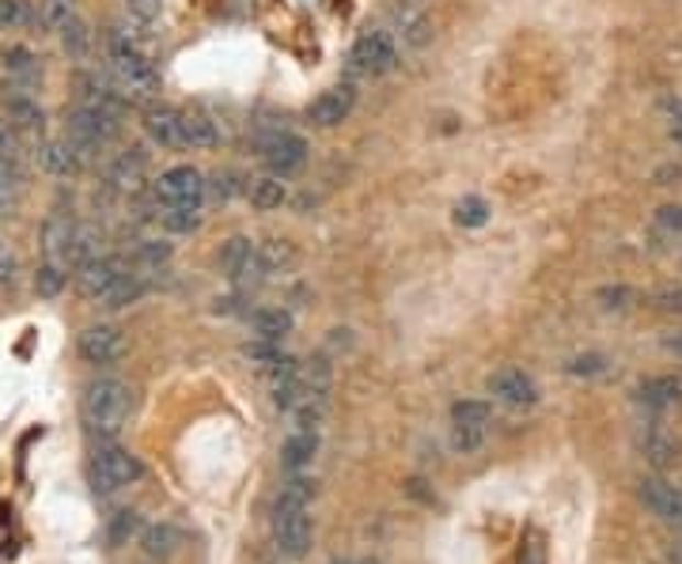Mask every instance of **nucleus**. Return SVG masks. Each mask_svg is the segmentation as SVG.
I'll use <instances>...</instances> for the list:
<instances>
[{"label":"nucleus","mask_w":682,"mask_h":564,"mask_svg":"<svg viewBox=\"0 0 682 564\" xmlns=\"http://www.w3.org/2000/svg\"><path fill=\"white\" fill-rule=\"evenodd\" d=\"M102 46H107V80L114 84L118 96L130 107L133 102H152V96L160 91V76L148 54L125 31H110Z\"/></svg>","instance_id":"1"},{"label":"nucleus","mask_w":682,"mask_h":564,"mask_svg":"<svg viewBox=\"0 0 682 564\" xmlns=\"http://www.w3.org/2000/svg\"><path fill=\"white\" fill-rule=\"evenodd\" d=\"M130 409H133V390L130 383L114 379V375H99L84 387V401H80V413L84 424L96 440H114L118 432L125 429L130 421Z\"/></svg>","instance_id":"2"},{"label":"nucleus","mask_w":682,"mask_h":564,"mask_svg":"<svg viewBox=\"0 0 682 564\" xmlns=\"http://www.w3.org/2000/svg\"><path fill=\"white\" fill-rule=\"evenodd\" d=\"M118 133H122V122H118V118H107V114H99V110L80 107V102L65 114V141L80 152L84 164L99 159L102 152L118 141Z\"/></svg>","instance_id":"3"},{"label":"nucleus","mask_w":682,"mask_h":564,"mask_svg":"<svg viewBox=\"0 0 682 564\" xmlns=\"http://www.w3.org/2000/svg\"><path fill=\"white\" fill-rule=\"evenodd\" d=\"M141 474H144L141 458L130 455L125 447H118L114 440H102L96 455H91V485H96V493H118L125 485H133Z\"/></svg>","instance_id":"4"},{"label":"nucleus","mask_w":682,"mask_h":564,"mask_svg":"<svg viewBox=\"0 0 682 564\" xmlns=\"http://www.w3.org/2000/svg\"><path fill=\"white\" fill-rule=\"evenodd\" d=\"M398 65V42L391 31H364L349 49V68L364 76H383Z\"/></svg>","instance_id":"5"},{"label":"nucleus","mask_w":682,"mask_h":564,"mask_svg":"<svg viewBox=\"0 0 682 564\" xmlns=\"http://www.w3.org/2000/svg\"><path fill=\"white\" fill-rule=\"evenodd\" d=\"M0 110H4L8 122L28 136L31 144L46 136V110H42L34 91H23V88H15V84H0Z\"/></svg>","instance_id":"6"},{"label":"nucleus","mask_w":682,"mask_h":564,"mask_svg":"<svg viewBox=\"0 0 682 564\" xmlns=\"http://www.w3.org/2000/svg\"><path fill=\"white\" fill-rule=\"evenodd\" d=\"M156 198L164 204H183V209H201L209 190H205V175L190 164L167 167L156 178Z\"/></svg>","instance_id":"7"},{"label":"nucleus","mask_w":682,"mask_h":564,"mask_svg":"<svg viewBox=\"0 0 682 564\" xmlns=\"http://www.w3.org/2000/svg\"><path fill=\"white\" fill-rule=\"evenodd\" d=\"M258 152H262V159L270 164L273 175H293V170H300L307 164V141L300 133H293V130H273L262 136V144H258Z\"/></svg>","instance_id":"8"},{"label":"nucleus","mask_w":682,"mask_h":564,"mask_svg":"<svg viewBox=\"0 0 682 564\" xmlns=\"http://www.w3.org/2000/svg\"><path fill=\"white\" fill-rule=\"evenodd\" d=\"M490 417L493 409L485 401H455V409H451V443H455V451L466 455V451L482 447Z\"/></svg>","instance_id":"9"},{"label":"nucleus","mask_w":682,"mask_h":564,"mask_svg":"<svg viewBox=\"0 0 682 564\" xmlns=\"http://www.w3.org/2000/svg\"><path fill=\"white\" fill-rule=\"evenodd\" d=\"M144 136L164 152L190 148V144H186V130H183V110L164 107V102H160V107L148 102V110H144Z\"/></svg>","instance_id":"10"},{"label":"nucleus","mask_w":682,"mask_h":564,"mask_svg":"<svg viewBox=\"0 0 682 564\" xmlns=\"http://www.w3.org/2000/svg\"><path fill=\"white\" fill-rule=\"evenodd\" d=\"M220 269H224V277L232 280V285H254V280L266 273L258 258V246L243 235L228 239V243L220 246Z\"/></svg>","instance_id":"11"},{"label":"nucleus","mask_w":682,"mask_h":564,"mask_svg":"<svg viewBox=\"0 0 682 564\" xmlns=\"http://www.w3.org/2000/svg\"><path fill=\"white\" fill-rule=\"evenodd\" d=\"M31 156H34V164L46 170V175H54V178H73V175H80V170L88 167L80 159V152H76L65 136H42V141H34Z\"/></svg>","instance_id":"12"},{"label":"nucleus","mask_w":682,"mask_h":564,"mask_svg":"<svg viewBox=\"0 0 682 564\" xmlns=\"http://www.w3.org/2000/svg\"><path fill=\"white\" fill-rule=\"evenodd\" d=\"M0 73H4V84H15L23 91H38L46 68H42V57L31 46H4L0 49Z\"/></svg>","instance_id":"13"},{"label":"nucleus","mask_w":682,"mask_h":564,"mask_svg":"<svg viewBox=\"0 0 682 564\" xmlns=\"http://www.w3.org/2000/svg\"><path fill=\"white\" fill-rule=\"evenodd\" d=\"M80 356L88 364H96V367H114L125 356L122 330L107 327V322H99V327H88V330L80 333Z\"/></svg>","instance_id":"14"},{"label":"nucleus","mask_w":682,"mask_h":564,"mask_svg":"<svg viewBox=\"0 0 682 564\" xmlns=\"http://www.w3.org/2000/svg\"><path fill=\"white\" fill-rule=\"evenodd\" d=\"M107 183L114 186L118 193H130V198H136V193L144 190V183H148V152L144 148L118 152V156L107 164Z\"/></svg>","instance_id":"15"},{"label":"nucleus","mask_w":682,"mask_h":564,"mask_svg":"<svg viewBox=\"0 0 682 564\" xmlns=\"http://www.w3.org/2000/svg\"><path fill=\"white\" fill-rule=\"evenodd\" d=\"M273 542H277L280 557L300 561L311 550V516L307 511H280L277 523H273Z\"/></svg>","instance_id":"16"},{"label":"nucleus","mask_w":682,"mask_h":564,"mask_svg":"<svg viewBox=\"0 0 682 564\" xmlns=\"http://www.w3.org/2000/svg\"><path fill=\"white\" fill-rule=\"evenodd\" d=\"M490 395L512 409H527L539 401V387H535L531 375L519 372V367H501V372L490 375Z\"/></svg>","instance_id":"17"},{"label":"nucleus","mask_w":682,"mask_h":564,"mask_svg":"<svg viewBox=\"0 0 682 564\" xmlns=\"http://www.w3.org/2000/svg\"><path fill=\"white\" fill-rule=\"evenodd\" d=\"M73 232H76V220L68 212L62 209L50 212L46 224H42V254H46V262L73 269Z\"/></svg>","instance_id":"18"},{"label":"nucleus","mask_w":682,"mask_h":564,"mask_svg":"<svg viewBox=\"0 0 682 564\" xmlns=\"http://www.w3.org/2000/svg\"><path fill=\"white\" fill-rule=\"evenodd\" d=\"M270 390L277 409H296V401L304 398V364L296 356H277L270 364Z\"/></svg>","instance_id":"19"},{"label":"nucleus","mask_w":682,"mask_h":564,"mask_svg":"<svg viewBox=\"0 0 682 564\" xmlns=\"http://www.w3.org/2000/svg\"><path fill=\"white\" fill-rule=\"evenodd\" d=\"M353 107H356V91L349 88V84H341V88L322 91V96L307 107V122L319 125V130H334V125H341L353 114Z\"/></svg>","instance_id":"20"},{"label":"nucleus","mask_w":682,"mask_h":564,"mask_svg":"<svg viewBox=\"0 0 682 564\" xmlns=\"http://www.w3.org/2000/svg\"><path fill=\"white\" fill-rule=\"evenodd\" d=\"M641 500L652 516L663 519V523L682 527V485H668V482H660V477H645Z\"/></svg>","instance_id":"21"},{"label":"nucleus","mask_w":682,"mask_h":564,"mask_svg":"<svg viewBox=\"0 0 682 564\" xmlns=\"http://www.w3.org/2000/svg\"><path fill=\"white\" fill-rule=\"evenodd\" d=\"M122 273H125L122 258H114V254H99V258H91L88 266L76 269V285H80V292L88 299H102V292H107Z\"/></svg>","instance_id":"22"},{"label":"nucleus","mask_w":682,"mask_h":564,"mask_svg":"<svg viewBox=\"0 0 682 564\" xmlns=\"http://www.w3.org/2000/svg\"><path fill=\"white\" fill-rule=\"evenodd\" d=\"M31 148H28V136L15 130L8 118H0V167L8 170V175L15 178V183H23L28 178V167H31Z\"/></svg>","instance_id":"23"},{"label":"nucleus","mask_w":682,"mask_h":564,"mask_svg":"<svg viewBox=\"0 0 682 564\" xmlns=\"http://www.w3.org/2000/svg\"><path fill=\"white\" fill-rule=\"evenodd\" d=\"M395 34L406 42L409 49H425L432 42V23L429 15L421 12V8L414 4H395Z\"/></svg>","instance_id":"24"},{"label":"nucleus","mask_w":682,"mask_h":564,"mask_svg":"<svg viewBox=\"0 0 682 564\" xmlns=\"http://www.w3.org/2000/svg\"><path fill=\"white\" fill-rule=\"evenodd\" d=\"M144 292H148V280H144V273L141 269H125L122 277H118L114 285L102 292L99 303L107 307V311H122V307L136 303V299H141Z\"/></svg>","instance_id":"25"},{"label":"nucleus","mask_w":682,"mask_h":564,"mask_svg":"<svg viewBox=\"0 0 682 564\" xmlns=\"http://www.w3.org/2000/svg\"><path fill=\"white\" fill-rule=\"evenodd\" d=\"M315 451H319V435H315V432L288 435L285 447H280V466H285L288 474H300L304 466H311Z\"/></svg>","instance_id":"26"},{"label":"nucleus","mask_w":682,"mask_h":564,"mask_svg":"<svg viewBox=\"0 0 682 564\" xmlns=\"http://www.w3.org/2000/svg\"><path fill=\"white\" fill-rule=\"evenodd\" d=\"M183 130H186V144L190 148H220V125L212 122L209 114H198V110H183Z\"/></svg>","instance_id":"27"},{"label":"nucleus","mask_w":682,"mask_h":564,"mask_svg":"<svg viewBox=\"0 0 682 564\" xmlns=\"http://www.w3.org/2000/svg\"><path fill=\"white\" fill-rule=\"evenodd\" d=\"M637 398H641L648 409H668V406H675V401L682 398V379H675V375H663V379H645L641 387H637Z\"/></svg>","instance_id":"28"},{"label":"nucleus","mask_w":682,"mask_h":564,"mask_svg":"<svg viewBox=\"0 0 682 564\" xmlns=\"http://www.w3.org/2000/svg\"><path fill=\"white\" fill-rule=\"evenodd\" d=\"M251 204L254 209H262V212H270V209H280V204L288 201V186H285V178L280 175H266V178H254L251 183Z\"/></svg>","instance_id":"29"},{"label":"nucleus","mask_w":682,"mask_h":564,"mask_svg":"<svg viewBox=\"0 0 682 564\" xmlns=\"http://www.w3.org/2000/svg\"><path fill=\"white\" fill-rule=\"evenodd\" d=\"M311 497H315V482H311V477L293 474L285 485H280V493H277V516H280V511H307Z\"/></svg>","instance_id":"30"},{"label":"nucleus","mask_w":682,"mask_h":564,"mask_svg":"<svg viewBox=\"0 0 682 564\" xmlns=\"http://www.w3.org/2000/svg\"><path fill=\"white\" fill-rule=\"evenodd\" d=\"M254 333L266 341H280L285 333H293V314L285 311V307H262V311H254Z\"/></svg>","instance_id":"31"},{"label":"nucleus","mask_w":682,"mask_h":564,"mask_svg":"<svg viewBox=\"0 0 682 564\" xmlns=\"http://www.w3.org/2000/svg\"><path fill=\"white\" fill-rule=\"evenodd\" d=\"M102 254V232L96 224H76L73 232V269L88 266L91 258H99Z\"/></svg>","instance_id":"32"},{"label":"nucleus","mask_w":682,"mask_h":564,"mask_svg":"<svg viewBox=\"0 0 682 564\" xmlns=\"http://www.w3.org/2000/svg\"><path fill=\"white\" fill-rule=\"evenodd\" d=\"M160 228L170 235H190L201 228V209H183V204H164L160 212Z\"/></svg>","instance_id":"33"},{"label":"nucleus","mask_w":682,"mask_h":564,"mask_svg":"<svg viewBox=\"0 0 682 564\" xmlns=\"http://www.w3.org/2000/svg\"><path fill=\"white\" fill-rule=\"evenodd\" d=\"M167 262H170V243H164V239H141V243L133 246V269L152 273V269L167 266Z\"/></svg>","instance_id":"34"},{"label":"nucleus","mask_w":682,"mask_h":564,"mask_svg":"<svg viewBox=\"0 0 682 564\" xmlns=\"http://www.w3.org/2000/svg\"><path fill=\"white\" fill-rule=\"evenodd\" d=\"M62 42H65V54L73 57V62H88L91 46H96V38H91L88 23H84L80 15H76V20L62 31Z\"/></svg>","instance_id":"35"},{"label":"nucleus","mask_w":682,"mask_h":564,"mask_svg":"<svg viewBox=\"0 0 682 564\" xmlns=\"http://www.w3.org/2000/svg\"><path fill=\"white\" fill-rule=\"evenodd\" d=\"M258 258H262V269L266 273H280L296 262V251L288 239H270V243H258Z\"/></svg>","instance_id":"36"},{"label":"nucleus","mask_w":682,"mask_h":564,"mask_svg":"<svg viewBox=\"0 0 682 564\" xmlns=\"http://www.w3.org/2000/svg\"><path fill=\"white\" fill-rule=\"evenodd\" d=\"M68 285V269L65 266H54V262H42L38 273H34V292L42 299H54L62 296Z\"/></svg>","instance_id":"37"},{"label":"nucleus","mask_w":682,"mask_h":564,"mask_svg":"<svg viewBox=\"0 0 682 564\" xmlns=\"http://www.w3.org/2000/svg\"><path fill=\"white\" fill-rule=\"evenodd\" d=\"M175 545H178V531L170 523H160L144 531V553H148V557H167Z\"/></svg>","instance_id":"38"},{"label":"nucleus","mask_w":682,"mask_h":564,"mask_svg":"<svg viewBox=\"0 0 682 564\" xmlns=\"http://www.w3.org/2000/svg\"><path fill=\"white\" fill-rule=\"evenodd\" d=\"M76 15H80L76 12V0H46V4H42V23H46L50 31H65Z\"/></svg>","instance_id":"39"},{"label":"nucleus","mask_w":682,"mask_h":564,"mask_svg":"<svg viewBox=\"0 0 682 564\" xmlns=\"http://www.w3.org/2000/svg\"><path fill=\"white\" fill-rule=\"evenodd\" d=\"M490 220V204L482 198H463L455 204V224L459 228H482Z\"/></svg>","instance_id":"40"},{"label":"nucleus","mask_w":682,"mask_h":564,"mask_svg":"<svg viewBox=\"0 0 682 564\" xmlns=\"http://www.w3.org/2000/svg\"><path fill=\"white\" fill-rule=\"evenodd\" d=\"M20 190H23V183H15V178L0 167V217H15V209H20Z\"/></svg>","instance_id":"41"},{"label":"nucleus","mask_w":682,"mask_h":564,"mask_svg":"<svg viewBox=\"0 0 682 564\" xmlns=\"http://www.w3.org/2000/svg\"><path fill=\"white\" fill-rule=\"evenodd\" d=\"M31 20L28 0H0V31H15Z\"/></svg>","instance_id":"42"},{"label":"nucleus","mask_w":682,"mask_h":564,"mask_svg":"<svg viewBox=\"0 0 682 564\" xmlns=\"http://www.w3.org/2000/svg\"><path fill=\"white\" fill-rule=\"evenodd\" d=\"M243 356L251 364H258V367H270L273 361L280 356V349H277V341H266V338H254L251 345L243 349Z\"/></svg>","instance_id":"43"},{"label":"nucleus","mask_w":682,"mask_h":564,"mask_svg":"<svg viewBox=\"0 0 682 564\" xmlns=\"http://www.w3.org/2000/svg\"><path fill=\"white\" fill-rule=\"evenodd\" d=\"M205 190H209L217 201H228V198H232V193L239 190L235 175H232V170H224V175H212V183H205Z\"/></svg>","instance_id":"44"},{"label":"nucleus","mask_w":682,"mask_h":564,"mask_svg":"<svg viewBox=\"0 0 682 564\" xmlns=\"http://www.w3.org/2000/svg\"><path fill=\"white\" fill-rule=\"evenodd\" d=\"M15 277H20V262H15V254L0 239V285H15Z\"/></svg>","instance_id":"45"},{"label":"nucleus","mask_w":682,"mask_h":564,"mask_svg":"<svg viewBox=\"0 0 682 564\" xmlns=\"http://www.w3.org/2000/svg\"><path fill=\"white\" fill-rule=\"evenodd\" d=\"M125 8H130L141 23H152L160 12H164V0H125Z\"/></svg>","instance_id":"46"},{"label":"nucleus","mask_w":682,"mask_h":564,"mask_svg":"<svg viewBox=\"0 0 682 564\" xmlns=\"http://www.w3.org/2000/svg\"><path fill=\"white\" fill-rule=\"evenodd\" d=\"M656 224H660L663 232L682 235V204H663V209L656 212Z\"/></svg>","instance_id":"47"},{"label":"nucleus","mask_w":682,"mask_h":564,"mask_svg":"<svg viewBox=\"0 0 682 564\" xmlns=\"http://www.w3.org/2000/svg\"><path fill=\"white\" fill-rule=\"evenodd\" d=\"M133 531H136V516H133V511H118L114 527H110V542H114V545H122L125 538H130Z\"/></svg>","instance_id":"48"},{"label":"nucleus","mask_w":682,"mask_h":564,"mask_svg":"<svg viewBox=\"0 0 682 564\" xmlns=\"http://www.w3.org/2000/svg\"><path fill=\"white\" fill-rule=\"evenodd\" d=\"M516 564H546V545L539 534H531L524 542V550H519V561Z\"/></svg>","instance_id":"49"},{"label":"nucleus","mask_w":682,"mask_h":564,"mask_svg":"<svg viewBox=\"0 0 682 564\" xmlns=\"http://www.w3.org/2000/svg\"><path fill=\"white\" fill-rule=\"evenodd\" d=\"M569 372L573 375H600V372H607V361H603V356H576V361L569 364Z\"/></svg>","instance_id":"50"},{"label":"nucleus","mask_w":682,"mask_h":564,"mask_svg":"<svg viewBox=\"0 0 682 564\" xmlns=\"http://www.w3.org/2000/svg\"><path fill=\"white\" fill-rule=\"evenodd\" d=\"M668 118L675 125H682V99H668Z\"/></svg>","instance_id":"51"},{"label":"nucleus","mask_w":682,"mask_h":564,"mask_svg":"<svg viewBox=\"0 0 682 564\" xmlns=\"http://www.w3.org/2000/svg\"><path fill=\"white\" fill-rule=\"evenodd\" d=\"M668 349H671V353H675V356H682V333H675V338H668Z\"/></svg>","instance_id":"52"},{"label":"nucleus","mask_w":682,"mask_h":564,"mask_svg":"<svg viewBox=\"0 0 682 564\" xmlns=\"http://www.w3.org/2000/svg\"><path fill=\"white\" fill-rule=\"evenodd\" d=\"M671 141H675L679 148H682V125H671Z\"/></svg>","instance_id":"53"},{"label":"nucleus","mask_w":682,"mask_h":564,"mask_svg":"<svg viewBox=\"0 0 682 564\" xmlns=\"http://www.w3.org/2000/svg\"><path fill=\"white\" fill-rule=\"evenodd\" d=\"M334 564H349V561H334Z\"/></svg>","instance_id":"54"},{"label":"nucleus","mask_w":682,"mask_h":564,"mask_svg":"<svg viewBox=\"0 0 682 564\" xmlns=\"http://www.w3.org/2000/svg\"><path fill=\"white\" fill-rule=\"evenodd\" d=\"M679 564H682V561H679Z\"/></svg>","instance_id":"55"}]
</instances>
